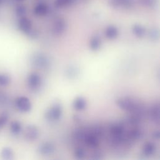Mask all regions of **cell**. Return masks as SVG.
Returning <instances> with one entry per match:
<instances>
[{
	"mask_svg": "<svg viewBox=\"0 0 160 160\" xmlns=\"http://www.w3.org/2000/svg\"><path fill=\"white\" fill-rule=\"evenodd\" d=\"M117 105L122 109L132 112V114L140 116L141 109L130 98H121L117 100Z\"/></svg>",
	"mask_w": 160,
	"mask_h": 160,
	"instance_id": "obj_1",
	"label": "cell"
},
{
	"mask_svg": "<svg viewBox=\"0 0 160 160\" xmlns=\"http://www.w3.org/2000/svg\"><path fill=\"white\" fill-rule=\"evenodd\" d=\"M62 113V106L59 103H55L46 111L45 116L49 121H57L60 119Z\"/></svg>",
	"mask_w": 160,
	"mask_h": 160,
	"instance_id": "obj_2",
	"label": "cell"
},
{
	"mask_svg": "<svg viewBox=\"0 0 160 160\" xmlns=\"http://www.w3.org/2000/svg\"><path fill=\"white\" fill-rule=\"evenodd\" d=\"M33 66L38 68L46 69L49 65V61L46 56L41 53H36L31 58Z\"/></svg>",
	"mask_w": 160,
	"mask_h": 160,
	"instance_id": "obj_3",
	"label": "cell"
},
{
	"mask_svg": "<svg viewBox=\"0 0 160 160\" xmlns=\"http://www.w3.org/2000/svg\"><path fill=\"white\" fill-rule=\"evenodd\" d=\"M16 106L20 111L24 112H29L31 109V103L29 99L24 96L19 97L16 99Z\"/></svg>",
	"mask_w": 160,
	"mask_h": 160,
	"instance_id": "obj_4",
	"label": "cell"
},
{
	"mask_svg": "<svg viewBox=\"0 0 160 160\" xmlns=\"http://www.w3.org/2000/svg\"><path fill=\"white\" fill-rule=\"evenodd\" d=\"M18 26L21 31L26 34H28L32 30V22L29 19L25 16L20 18L18 21Z\"/></svg>",
	"mask_w": 160,
	"mask_h": 160,
	"instance_id": "obj_5",
	"label": "cell"
},
{
	"mask_svg": "<svg viewBox=\"0 0 160 160\" xmlns=\"http://www.w3.org/2000/svg\"><path fill=\"white\" fill-rule=\"evenodd\" d=\"M24 135L28 140L34 141L39 136V131L37 127L34 125L28 126L26 128Z\"/></svg>",
	"mask_w": 160,
	"mask_h": 160,
	"instance_id": "obj_6",
	"label": "cell"
},
{
	"mask_svg": "<svg viewBox=\"0 0 160 160\" xmlns=\"http://www.w3.org/2000/svg\"><path fill=\"white\" fill-rule=\"evenodd\" d=\"M41 79L40 76L36 73H31L28 78V84L31 89H36L41 85Z\"/></svg>",
	"mask_w": 160,
	"mask_h": 160,
	"instance_id": "obj_7",
	"label": "cell"
},
{
	"mask_svg": "<svg viewBox=\"0 0 160 160\" xmlns=\"http://www.w3.org/2000/svg\"><path fill=\"white\" fill-rule=\"evenodd\" d=\"M82 140H84L85 142L91 148H96L99 144V140L98 136L94 135L91 132H84Z\"/></svg>",
	"mask_w": 160,
	"mask_h": 160,
	"instance_id": "obj_8",
	"label": "cell"
},
{
	"mask_svg": "<svg viewBox=\"0 0 160 160\" xmlns=\"http://www.w3.org/2000/svg\"><path fill=\"white\" fill-rule=\"evenodd\" d=\"M38 150L41 154L46 155L52 153L55 150V148L54 145L51 142H46L41 144L39 146Z\"/></svg>",
	"mask_w": 160,
	"mask_h": 160,
	"instance_id": "obj_9",
	"label": "cell"
},
{
	"mask_svg": "<svg viewBox=\"0 0 160 160\" xmlns=\"http://www.w3.org/2000/svg\"><path fill=\"white\" fill-rule=\"evenodd\" d=\"M86 106V101L82 97L76 98L73 102V106L77 110H82Z\"/></svg>",
	"mask_w": 160,
	"mask_h": 160,
	"instance_id": "obj_10",
	"label": "cell"
},
{
	"mask_svg": "<svg viewBox=\"0 0 160 160\" xmlns=\"http://www.w3.org/2000/svg\"><path fill=\"white\" fill-rule=\"evenodd\" d=\"M79 72V69L77 67L71 66L66 69L65 73H66V76L69 79H74L78 76Z\"/></svg>",
	"mask_w": 160,
	"mask_h": 160,
	"instance_id": "obj_11",
	"label": "cell"
},
{
	"mask_svg": "<svg viewBox=\"0 0 160 160\" xmlns=\"http://www.w3.org/2000/svg\"><path fill=\"white\" fill-rule=\"evenodd\" d=\"M111 132L113 136H119L123 134L124 127L121 124H116L111 126Z\"/></svg>",
	"mask_w": 160,
	"mask_h": 160,
	"instance_id": "obj_12",
	"label": "cell"
},
{
	"mask_svg": "<svg viewBox=\"0 0 160 160\" xmlns=\"http://www.w3.org/2000/svg\"><path fill=\"white\" fill-rule=\"evenodd\" d=\"M106 36L109 39H114L118 34V29L114 26H108L105 31Z\"/></svg>",
	"mask_w": 160,
	"mask_h": 160,
	"instance_id": "obj_13",
	"label": "cell"
},
{
	"mask_svg": "<svg viewBox=\"0 0 160 160\" xmlns=\"http://www.w3.org/2000/svg\"><path fill=\"white\" fill-rule=\"evenodd\" d=\"M1 158H2L3 159L10 160L13 159L14 153L11 148L9 147H6L2 149L1 152Z\"/></svg>",
	"mask_w": 160,
	"mask_h": 160,
	"instance_id": "obj_14",
	"label": "cell"
},
{
	"mask_svg": "<svg viewBox=\"0 0 160 160\" xmlns=\"http://www.w3.org/2000/svg\"><path fill=\"white\" fill-rule=\"evenodd\" d=\"M132 33L138 38H142L145 33V29L144 27L139 24H135L132 26Z\"/></svg>",
	"mask_w": 160,
	"mask_h": 160,
	"instance_id": "obj_15",
	"label": "cell"
},
{
	"mask_svg": "<svg viewBox=\"0 0 160 160\" xmlns=\"http://www.w3.org/2000/svg\"><path fill=\"white\" fill-rule=\"evenodd\" d=\"M155 150V146L152 142H147L142 147V152L145 156L151 155Z\"/></svg>",
	"mask_w": 160,
	"mask_h": 160,
	"instance_id": "obj_16",
	"label": "cell"
},
{
	"mask_svg": "<svg viewBox=\"0 0 160 160\" xmlns=\"http://www.w3.org/2000/svg\"><path fill=\"white\" fill-rule=\"evenodd\" d=\"M151 117L157 123L159 122V106L154 105L151 109Z\"/></svg>",
	"mask_w": 160,
	"mask_h": 160,
	"instance_id": "obj_17",
	"label": "cell"
},
{
	"mask_svg": "<svg viewBox=\"0 0 160 160\" xmlns=\"http://www.w3.org/2000/svg\"><path fill=\"white\" fill-rule=\"evenodd\" d=\"M10 130L14 134H18L21 130V124L18 121H13L11 122Z\"/></svg>",
	"mask_w": 160,
	"mask_h": 160,
	"instance_id": "obj_18",
	"label": "cell"
},
{
	"mask_svg": "<svg viewBox=\"0 0 160 160\" xmlns=\"http://www.w3.org/2000/svg\"><path fill=\"white\" fill-rule=\"evenodd\" d=\"M90 48L92 51H97L101 46V39L98 36H94L90 41Z\"/></svg>",
	"mask_w": 160,
	"mask_h": 160,
	"instance_id": "obj_19",
	"label": "cell"
},
{
	"mask_svg": "<svg viewBox=\"0 0 160 160\" xmlns=\"http://www.w3.org/2000/svg\"><path fill=\"white\" fill-rule=\"evenodd\" d=\"M142 136V132L139 129H133L128 133V138L131 139H138L141 138Z\"/></svg>",
	"mask_w": 160,
	"mask_h": 160,
	"instance_id": "obj_20",
	"label": "cell"
},
{
	"mask_svg": "<svg viewBox=\"0 0 160 160\" xmlns=\"http://www.w3.org/2000/svg\"><path fill=\"white\" fill-rule=\"evenodd\" d=\"M11 82V78L7 75L4 74H0V86H6L9 84Z\"/></svg>",
	"mask_w": 160,
	"mask_h": 160,
	"instance_id": "obj_21",
	"label": "cell"
},
{
	"mask_svg": "<svg viewBox=\"0 0 160 160\" xmlns=\"http://www.w3.org/2000/svg\"><path fill=\"white\" fill-rule=\"evenodd\" d=\"M16 13L19 17H23L26 13V9L23 5H19L16 8Z\"/></svg>",
	"mask_w": 160,
	"mask_h": 160,
	"instance_id": "obj_22",
	"label": "cell"
},
{
	"mask_svg": "<svg viewBox=\"0 0 160 160\" xmlns=\"http://www.w3.org/2000/svg\"><path fill=\"white\" fill-rule=\"evenodd\" d=\"M74 156L78 159H83L84 157L85 156L84 151L81 148H78L75 150Z\"/></svg>",
	"mask_w": 160,
	"mask_h": 160,
	"instance_id": "obj_23",
	"label": "cell"
},
{
	"mask_svg": "<svg viewBox=\"0 0 160 160\" xmlns=\"http://www.w3.org/2000/svg\"><path fill=\"white\" fill-rule=\"evenodd\" d=\"M8 120V115L6 113H2L0 116V128L2 127L6 124Z\"/></svg>",
	"mask_w": 160,
	"mask_h": 160,
	"instance_id": "obj_24",
	"label": "cell"
},
{
	"mask_svg": "<svg viewBox=\"0 0 160 160\" xmlns=\"http://www.w3.org/2000/svg\"><path fill=\"white\" fill-rule=\"evenodd\" d=\"M149 37L151 39H152V40H156L158 39L159 38V32L158 31L155 29H152L149 31Z\"/></svg>",
	"mask_w": 160,
	"mask_h": 160,
	"instance_id": "obj_25",
	"label": "cell"
},
{
	"mask_svg": "<svg viewBox=\"0 0 160 160\" xmlns=\"http://www.w3.org/2000/svg\"><path fill=\"white\" fill-rule=\"evenodd\" d=\"M153 136L154 138H155L156 139H159V136H160V134H159V131H155L153 134Z\"/></svg>",
	"mask_w": 160,
	"mask_h": 160,
	"instance_id": "obj_26",
	"label": "cell"
},
{
	"mask_svg": "<svg viewBox=\"0 0 160 160\" xmlns=\"http://www.w3.org/2000/svg\"><path fill=\"white\" fill-rule=\"evenodd\" d=\"M16 1H22L24 0H16Z\"/></svg>",
	"mask_w": 160,
	"mask_h": 160,
	"instance_id": "obj_27",
	"label": "cell"
}]
</instances>
